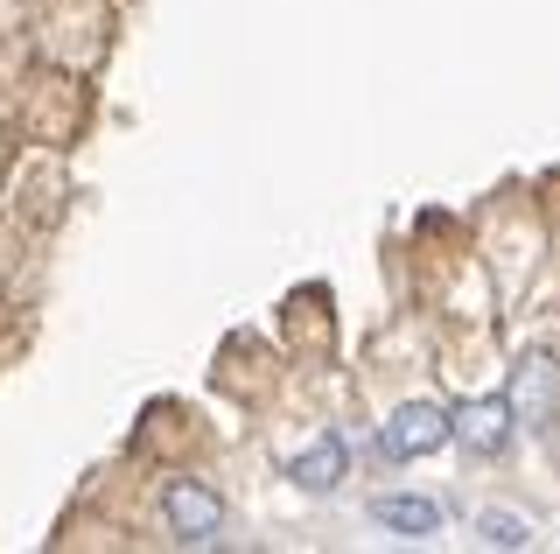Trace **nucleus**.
I'll return each instance as SVG.
<instances>
[{"label": "nucleus", "instance_id": "nucleus-5", "mask_svg": "<svg viewBox=\"0 0 560 554\" xmlns=\"http://www.w3.org/2000/svg\"><path fill=\"white\" fill-rule=\"evenodd\" d=\"M343 463H350V442L343 436H323V442H308L302 457L288 463V477H294V492L323 498V492H337V484H343Z\"/></svg>", "mask_w": 560, "mask_h": 554}, {"label": "nucleus", "instance_id": "nucleus-3", "mask_svg": "<svg viewBox=\"0 0 560 554\" xmlns=\"http://www.w3.org/2000/svg\"><path fill=\"white\" fill-rule=\"evenodd\" d=\"M442 442H455V414H442L434 401H407L393 414V422H385V457H434V449Z\"/></svg>", "mask_w": 560, "mask_h": 554}, {"label": "nucleus", "instance_id": "nucleus-7", "mask_svg": "<svg viewBox=\"0 0 560 554\" xmlns=\"http://www.w3.org/2000/svg\"><path fill=\"white\" fill-rule=\"evenodd\" d=\"M477 541L483 547H533V527L512 512H477Z\"/></svg>", "mask_w": 560, "mask_h": 554}, {"label": "nucleus", "instance_id": "nucleus-6", "mask_svg": "<svg viewBox=\"0 0 560 554\" xmlns=\"http://www.w3.org/2000/svg\"><path fill=\"white\" fill-rule=\"evenodd\" d=\"M372 519L393 527L399 541H428V533L442 527V506H434V498H413V492H385V498H372Z\"/></svg>", "mask_w": 560, "mask_h": 554}, {"label": "nucleus", "instance_id": "nucleus-2", "mask_svg": "<svg viewBox=\"0 0 560 554\" xmlns=\"http://www.w3.org/2000/svg\"><path fill=\"white\" fill-rule=\"evenodd\" d=\"M162 512H168V533L183 547H203V541H218V527H224V506H218V492L197 477H175L168 492H162Z\"/></svg>", "mask_w": 560, "mask_h": 554}, {"label": "nucleus", "instance_id": "nucleus-1", "mask_svg": "<svg viewBox=\"0 0 560 554\" xmlns=\"http://www.w3.org/2000/svg\"><path fill=\"white\" fill-rule=\"evenodd\" d=\"M512 407L533 436H553V422H560V358H547V351L518 358L512 366Z\"/></svg>", "mask_w": 560, "mask_h": 554}, {"label": "nucleus", "instance_id": "nucleus-4", "mask_svg": "<svg viewBox=\"0 0 560 554\" xmlns=\"http://www.w3.org/2000/svg\"><path fill=\"white\" fill-rule=\"evenodd\" d=\"M512 428H518L512 393H483V401H463V407H455V442H463L469 457H498V449L512 442Z\"/></svg>", "mask_w": 560, "mask_h": 554}]
</instances>
